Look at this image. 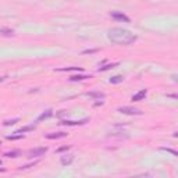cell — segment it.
<instances>
[{"instance_id":"13","label":"cell","mask_w":178,"mask_h":178,"mask_svg":"<svg viewBox=\"0 0 178 178\" xmlns=\"http://www.w3.org/2000/svg\"><path fill=\"white\" fill-rule=\"evenodd\" d=\"M0 33H1V35H6V36H10V35L14 33V31L10 29V28H0Z\"/></svg>"},{"instance_id":"18","label":"cell","mask_w":178,"mask_h":178,"mask_svg":"<svg viewBox=\"0 0 178 178\" xmlns=\"http://www.w3.org/2000/svg\"><path fill=\"white\" fill-rule=\"evenodd\" d=\"M20 155H21L20 150H13V152H7L4 156H7V157H18Z\"/></svg>"},{"instance_id":"22","label":"cell","mask_w":178,"mask_h":178,"mask_svg":"<svg viewBox=\"0 0 178 178\" xmlns=\"http://www.w3.org/2000/svg\"><path fill=\"white\" fill-rule=\"evenodd\" d=\"M70 149V146H63V147H59V149H57V153H60V152H64V150H68Z\"/></svg>"},{"instance_id":"1","label":"cell","mask_w":178,"mask_h":178,"mask_svg":"<svg viewBox=\"0 0 178 178\" xmlns=\"http://www.w3.org/2000/svg\"><path fill=\"white\" fill-rule=\"evenodd\" d=\"M109 41H111L116 45H132L134 42H137L138 36L134 35L131 31L124 29V28H111L107 33Z\"/></svg>"},{"instance_id":"9","label":"cell","mask_w":178,"mask_h":178,"mask_svg":"<svg viewBox=\"0 0 178 178\" xmlns=\"http://www.w3.org/2000/svg\"><path fill=\"white\" fill-rule=\"evenodd\" d=\"M88 78H91V75H71L70 81L71 82H77V81H85Z\"/></svg>"},{"instance_id":"15","label":"cell","mask_w":178,"mask_h":178,"mask_svg":"<svg viewBox=\"0 0 178 178\" xmlns=\"http://www.w3.org/2000/svg\"><path fill=\"white\" fill-rule=\"evenodd\" d=\"M117 65H118V63L107 64V65H103V67H100V68H99V71H107V70H110V68H114V67H117Z\"/></svg>"},{"instance_id":"26","label":"cell","mask_w":178,"mask_h":178,"mask_svg":"<svg viewBox=\"0 0 178 178\" xmlns=\"http://www.w3.org/2000/svg\"><path fill=\"white\" fill-rule=\"evenodd\" d=\"M0 145H1V143H0Z\"/></svg>"},{"instance_id":"10","label":"cell","mask_w":178,"mask_h":178,"mask_svg":"<svg viewBox=\"0 0 178 178\" xmlns=\"http://www.w3.org/2000/svg\"><path fill=\"white\" fill-rule=\"evenodd\" d=\"M52 116H53V110H46L45 113H42L39 117H38V121H42V120H47V118H50Z\"/></svg>"},{"instance_id":"11","label":"cell","mask_w":178,"mask_h":178,"mask_svg":"<svg viewBox=\"0 0 178 178\" xmlns=\"http://www.w3.org/2000/svg\"><path fill=\"white\" fill-rule=\"evenodd\" d=\"M124 81V77L123 75H116V77H111L110 78V84H121Z\"/></svg>"},{"instance_id":"24","label":"cell","mask_w":178,"mask_h":178,"mask_svg":"<svg viewBox=\"0 0 178 178\" xmlns=\"http://www.w3.org/2000/svg\"><path fill=\"white\" fill-rule=\"evenodd\" d=\"M4 171H6L4 169H0V173H4Z\"/></svg>"},{"instance_id":"2","label":"cell","mask_w":178,"mask_h":178,"mask_svg":"<svg viewBox=\"0 0 178 178\" xmlns=\"http://www.w3.org/2000/svg\"><path fill=\"white\" fill-rule=\"evenodd\" d=\"M118 111L121 114H127V116H142V111L139 109L131 107V106H123L118 107Z\"/></svg>"},{"instance_id":"23","label":"cell","mask_w":178,"mask_h":178,"mask_svg":"<svg viewBox=\"0 0 178 178\" xmlns=\"http://www.w3.org/2000/svg\"><path fill=\"white\" fill-rule=\"evenodd\" d=\"M6 78H7V77H1V78H0V82H3V81L6 79Z\"/></svg>"},{"instance_id":"6","label":"cell","mask_w":178,"mask_h":178,"mask_svg":"<svg viewBox=\"0 0 178 178\" xmlns=\"http://www.w3.org/2000/svg\"><path fill=\"white\" fill-rule=\"evenodd\" d=\"M88 121H89V118H84V120H79V121H67V120H64V121H61L60 124L73 127V125H84V124H86Z\"/></svg>"},{"instance_id":"4","label":"cell","mask_w":178,"mask_h":178,"mask_svg":"<svg viewBox=\"0 0 178 178\" xmlns=\"http://www.w3.org/2000/svg\"><path fill=\"white\" fill-rule=\"evenodd\" d=\"M111 15V18L117 20V21H124V23H129V17H127L125 14L123 13H118V11H113V13L110 14Z\"/></svg>"},{"instance_id":"14","label":"cell","mask_w":178,"mask_h":178,"mask_svg":"<svg viewBox=\"0 0 178 178\" xmlns=\"http://www.w3.org/2000/svg\"><path fill=\"white\" fill-rule=\"evenodd\" d=\"M57 71H84L82 67H67V68H59Z\"/></svg>"},{"instance_id":"19","label":"cell","mask_w":178,"mask_h":178,"mask_svg":"<svg viewBox=\"0 0 178 178\" xmlns=\"http://www.w3.org/2000/svg\"><path fill=\"white\" fill-rule=\"evenodd\" d=\"M21 138H24L23 134H17V135H9L7 139H10V141H15V139H21Z\"/></svg>"},{"instance_id":"7","label":"cell","mask_w":178,"mask_h":178,"mask_svg":"<svg viewBox=\"0 0 178 178\" xmlns=\"http://www.w3.org/2000/svg\"><path fill=\"white\" fill-rule=\"evenodd\" d=\"M146 89H143V91H139L138 93H135V95H132V97H131V100L132 102H139V100H143L145 97H146Z\"/></svg>"},{"instance_id":"20","label":"cell","mask_w":178,"mask_h":178,"mask_svg":"<svg viewBox=\"0 0 178 178\" xmlns=\"http://www.w3.org/2000/svg\"><path fill=\"white\" fill-rule=\"evenodd\" d=\"M161 150H167V152H170V153H171L173 156H177V155H178L177 152L173 150V149H170V147H161Z\"/></svg>"},{"instance_id":"3","label":"cell","mask_w":178,"mask_h":178,"mask_svg":"<svg viewBox=\"0 0 178 178\" xmlns=\"http://www.w3.org/2000/svg\"><path fill=\"white\" fill-rule=\"evenodd\" d=\"M46 153H47V147H35V149H31L27 152V157H29V159L41 157V156H45Z\"/></svg>"},{"instance_id":"16","label":"cell","mask_w":178,"mask_h":178,"mask_svg":"<svg viewBox=\"0 0 178 178\" xmlns=\"http://www.w3.org/2000/svg\"><path fill=\"white\" fill-rule=\"evenodd\" d=\"M20 118H13V120H6L4 123H3V125L4 127H10V125H14L15 123H18Z\"/></svg>"},{"instance_id":"8","label":"cell","mask_w":178,"mask_h":178,"mask_svg":"<svg viewBox=\"0 0 178 178\" xmlns=\"http://www.w3.org/2000/svg\"><path fill=\"white\" fill-rule=\"evenodd\" d=\"M68 135L67 132H53V134H47L46 138L47 139H60V138H65Z\"/></svg>"},{"instance_id":"17","label":"cell","mask_w":178,"mask_h":178,"mask_svg":"<svg viewBox=\"0 0 178 178\" xmlns=\"http://www.w3.org/2000/svg\"><path fill=\"white\" fill-rule=\"evenodd\" d=\"M91 97H96V99H105V93L102 92H93V93H89Z\"/></svg>"},{"instance_id":"5","label":"cell","mask_w":178,"mask_h":178,"mask_svg":"<svg viewBox=\"0 0 178 178\" xmlns=\"http://www.w3.org/2000/svg\"><path fill=\"white\" fill-rule=\"evenodd\" d=\"M74 161V155H63L61 157H60V163H61V166H70L71 163Z\"/></svg>"},{"instance_id":"21","label":"cell","mask_w":178,"mask_h":178,"mask_svg":"<svg viewBox=\"0 0 178 178\" xmlns=\"http://www.w3.org/2000/svg\"><path fill=\"white\" fill-rule=\"evenodd\" d=\"M36 164V161H33V163H31V164H27V166H21L20 167V170H25V169H29V167H33V166Z\"/></svg>"},{"instance_id":"12","label":"cell","mask_w":178,"mask_h":178,"mask_svg":"<svg viewBox=\"0 0 178 178\" xmlns=\"http://www.w3.org/2000/svg\"><path fill=\"white\" fill-rule=\"evenodd\" d=\"M35 129V125H27V127H23L21 129H18L15 134H24V132H28V131H32Z\"/></svg>"},{"instance_id":"25","label":"cell","mask_w":178,"mask_h":178,"mask_svg":"<svg viewBox=\"0 0 178 178\" xmlns=\"http://www.w3.org/2000/svg\"><path fill=\"white\" fill-rule=\"evenodd\" d=\"M0 164H1V161H0Z\"/></svg>"}]
</instances>
